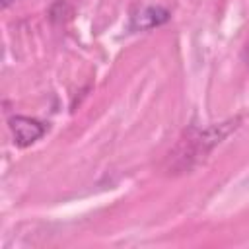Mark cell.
Wrapping results in <instances>:
<instances>
[{
	"instance_id": "cell-3",
	"label": "cell",
	"mask_w": 249,
	"mask_h": 249,
	"mask_svg": "<svg viewBox=\"0 0 249 249\" xmlns=\"http://www.w3.org/2000/svg\"><path fill=\"white\" fill-rule=\"evenodd\" d=\"M10 2H12V0H2V8H6V6L10 4Z\"/></svg>"
},
{
	"instance_id": "cell-2",
	"label": "cell",
	"mask_w": 249,
	"mask_h": 249,
	"mask_svg": "<svg viewBox=\"0 0 249 249\" xmlns=\"http://www.w3.org/2000/svg\"><path fill=\"white\" fill-rule=\"evenodd\" d=\"M167 18H169V12H167L165 8L152 6V8H146L144 12H140V14L134 18L132 25H134V27H140V29H150V27H156V25L167 21Z\"/></svg>"
},
{
	"instance_id": "cell-1",
	"label": "cell",
	"mask_w": 249,
	"mask_h": 249,
	"mask_svg": "<svg viewBox=\"0 0 249 249\" xmlns=\"http://www.w3.org/2000/svg\"><path fill=\"white\" fill-rule=\"evenodd\" d=\"M10 130L14 134V142L19 148L31 146L33 142H37L43 134H45V124L39 123L37 119L31 117H23V115H16L10 121Z\"/></svg>"
}]
</instances>
